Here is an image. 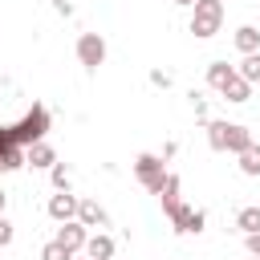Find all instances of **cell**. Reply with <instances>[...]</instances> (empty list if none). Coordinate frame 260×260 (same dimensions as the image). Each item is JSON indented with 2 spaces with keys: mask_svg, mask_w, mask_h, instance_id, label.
Here are the masks:
<instances>
[{
  "mask_svg": "<svg viewBox=\"0 0 260 260\" xmlns=\"http://www.w3.org/2000/svg\"><path fill=\"white\" fill-rule=\"evenodd\" d=\"M236 228H240L244 236L260 232V207H240V211H236Z\"/></svg>",
  "mask_w": 260,
  "mask_h": 260,
  "instance_id": "16",
  "label": "cell"
},
{
  "mask_svg": "<svg viewBox=\"0 0 260 260\" xmlns=\"http://www.w3.org/2000/svg\"><path fill=\"white\" fill-rule=\"evenodd\" d=\"M244 146H252V130H248V126H240V122H228V142H223V150L240 154Z\"/></svg>",
  "mask_w": 260,
  "mask_h": 260,
  "instance_id": "10",
  "label": "cell"
},
{
  "mask_svg": "<svg viewBox=\"0 0 260 260\" xmlns=\"http://www.w3.org/2000/svg\"><path fill=\"white\" fill-rule=\"evenodd\" d=\"M219 93H223L228 102H236V106H240V102H248V98H252V85H248L240 73H232V77H228V85H223Z\"/></svg>",
  "mask_w": 260,
  "mask_h": 260,
  "instance_id": "13",
  "label": "cell"
},
{
  "mask_svg": "<svg viewBox=\"0 0 260 260\" xmlns=\"http://www.w3.org/2000/svg\"><path fill=\"white\" fill-rule=\"evenodd\" d=\"M150 81H154V85H162V89H167V85H171V73H162V69H154V73H150Z\"/></svg>",
  "mask_w": 260,
  "mask_h": 260,
  "instance_id": "23",
  "label": "cell"
},
{
  "mask_svg": "<svg viewBox=\"0 0 260 260\" xmlns=\"http://www.w3.org/2000/svg\"><path fill=\"white\" fill-rule=\"evenodd\" d=\"M53 8H57L61 16H73V4H69V0H53Z\"/></svg>",
  "mask_w": 260,
  "mask_h": 260,
  "instance_id": "24",
  "label": "cell"
},
{
  "mask_svg": "<svg viewBox=\"0 0 260 260\" xmlns=\"http://www.w3.org/2000/svg\"><path fill=\"white\" fill-rule=\"evenodd\" d=\"M4 207H8V195H4V191H0V215H4Z\"/></svg>",
  "mask_w": 260,
  "mask_h": 260,
  "instance_id": "25",
  "label": "cell"
},
{
  "mask_svg": "<svg viewBox=\"0 0 260 260\" xmlns=\"http://www.w3.org/2000/svg\"><path fill=\"white\" fill-rule=\"evenodd\" d=\"M41 260H73V252H69V248H61L57 240H49V244L41 248Z\"/></svg>",
  "mask_w": 260,
  "mask_h": 260,
  "instance_id": "19",
  "label": "cell"
},
{
  "mask_svg": "<svg viewBox=\"0 0 260 260\" xmlns=\"http://www.w3.org/2000/svg\"><path fill=\"white\" fill-rule=\"evenodd\" d=\"M175 4H183V8H191V4H195V0H175Z\"/></svg>",
  "mask_w": 260,
  "mask_h": 260,
  "instance_id": "26",
  "label": "cell"
},
{
  "mask_svg": "<svg viewBox=\"0 0 260 260\" xmlns=\"http://www.w3.org/2000/svg\"><path fill=\"white\" fill-rule=\"evenodd\" d=\"M49 215H53L57 223H65V219H77V195H69V191H57V195L49 199Z\"/></svg>",
  "mask_w": 260,
  "mask_h": 260,
  "instance_id": "6",
  "label": "cell"
},
{
  "mask_svg": "<svg viewBox=\"0 0 260 260\" xmlns=\"http://www.w3.org/2000/svg\"><path fill=\"white\" fill-rule=\"evenodd\" d=\"M236 49H240V53H256V49H260V28L240 24V28H236Z\"/></svg>",
  "mask_w": 260,
  "mask_h": 260,
  "instance_id": "14",
  "label": "cell"
},
{
  "mask_svg": "<svg viewBox=\"0 0 260 260\" xmlns=\"http://www.w3.org/2000/svg\"><path fill=\"white\" fill-rule=\"evenodd\" d=\"M134 175H138V183H142L150 195H158V187H162V179H167L158 154H138V158H134Z\"/></svg>",
  "mask_w": 260,
  "mask_h": 260,
  "instance_id": "3",
  "label": "cell"
},
{
  "mask_svg": "<svg viewBox=\"0 0 260 260\" xmlns=\"http://www.w3.org/2000/svg\"><path fill=\"white\" fill-rule=\"evenodd\" d=\"M85 256H89V260H114V240L102 236V232L89 236V240H85Z\"/></svg>",
  "mask_w": 260,
  "mask_h": 260,
  "instance_id": "12",
  "label": "cell"
},
{
  "mask_svg": "<svg viewBox=\"0 0 260 260\" xmlns=\"http://www.w3.org/2000/svg\"><path fill=\"white\" fill-rule=\"evenodd\" d=\"M49 175H53V187H57V191H69V171H65V162H53Z\"/></svg>",
  "mask_w": 260,
  "mask_h": 260,
  "instance_id": "20",
  "label": "cell"
},
{
  "mask_svg": "<svg viewBox=\"0 0 260 260\" xmlns=\"http://www.w3.org/2000/svg\"><path fill=\"white\" fill-rule=\"evenodd\" d=\"M85 240H89V232H85V223H77V219H65V223H61V232H57V244H61V248H69L73 256L85 248Z\"/></svg>",
  "mask_w": 260,
  "mask_h": 260,
  "instance_id": "5",
  "label": "cell"
},
{
  "mask_svg": "<svg viewBox=\"0 0 260 260\" xmlns=\"http://www.w3.org/2000/svg\"><path fill=\"white\" fill-rule=\"evenodd\" d=\"M158 199H162V211H167V219H171V215L183 207V203H179V175H167V179H162V187H158Z\"/></svg>",
  "mask_w": 260,
  "mask_h": 260,
  "instance_id": "9",
  "label": "cell"
},
{
  "mask_svg": "<svg viewBox=\"0 0 260 260\" xmlns=\"http://www.w3.org/2000/svg\"><path fill=\"white\" fill-rule=\"evenodd\" d=\"M244 240H248V252L260 260V232H252V236H244Z\"/></svg>",
  "mask_w": 260,
  "mask_h": 260,
  "instance_id": "22",
  "label": "cell"
},
{
  "mask_svg": "<svg viewBox=\"0 0 260 260\" xmlns=\"http://www.w3.org/2000/svg\"><path fill=\"white\" fill-rule=\"evenodd\" d=\"M171 223H175V232H203V223H207V215L199 211V207H179L175 215H171Z\"/></svg>",
  "mask_w": 260,
  "mask_h": 260,
  "instance_id": "7",
  "label": "cell"
},
{
  "mask_svg": "<svg viewBox=\"0 0 260 260\" xmlns=\"http://www.w3.org/2000/svg\"><path fill=\"white\" fill-rule=\"evenodd\" d=\"M12 236H16V232H12V223L0 215V248H8V244H12Z\"/></svg>",
  "mask_w": 260,
  "mask_h": 260,
  "instance_id": "21",
  "label": "cell"
},
{
  "mask_svg": "<svg viewBox=\"0 0 260 260\" xmlns=\"http://www.w3.org/2000/svg\"><path fill=\"white\" fill-rule=\"evenodd\" d=\"M24 162H28V167H53V162H57V154H53V146L41 138V142H32V146L24 150Z\"/></svg>",
  "mask_w": 260,
  "mask_h": 260,
  "instance_id": "11",
  "label": "cell"
},
{
  "mask_svg": "<svg viewBox=\"0 0 260 260\" xmlns=\"http://www.w3.org/2000/svg\"><path fill=\"white\" fill-rule=\"evenodd\" d=\"M77 223L102 228V223H106V207H102L98 199H77Z\"/></svg>",
  "mask_w": 260,
  "mask_h": 260,
  "instance_id": "8",
  "label": "cell"
},
{
  "mask_svg": "<svg viewBox=\"0 0 260 260\" xmlns=\"http://www.w3.org/2000/svg\"><path fill=\"white\" fill-rule=\"evenodd\" d=\"M240 171H244V175H260V146H256V142L240 150Z\"/></svg>",
  "mask_w": 260,
  "mask_h": 260,
  "instance_id": "18",
  "label": "cell"
},
{
  "mask_svg": "<svg viewBox=\"0 0 260 260\" xmlns=\"http://www.w3.org/2000/svg\"><path fill=\"white\" fill-rule=\"evenodd\" d=\"M236 73H240L248 85H256V81H260V49H256V53H244V61H240Z\"/></svg>",
  "mask_w": 260,
  "mask_h": 260,
  "instance_id": "17",
  "label": "cell"
},
{
  "mask_svg": "<svg viewBox=\"0 0 260 260\" xmlns=\"http://www.w3.org/2000/svg\"><path fill=\"white\" fill-rule=\"evenodd\" d=\"M232 73H236V69H232L228 61H211V65H207V85H211V89H223Z\"/></svg>",
  "mask_w": 260,
  "mask_h": 260,
  "instance_id": "15",
  "label": "cell"
},
{
  "mask_svg": "<svg viewBox=\"0 0 260 260\" xmlns=\"http://www.w3.org/2000/svg\"><path fill=\"white\" fill-rule=\"evenodd\" d=\"M45 130H49V110H45V106H32V110L12 126V138L28 150L32 142H41V138H45Z\"/></svg>",
  "mask_w": 260,
  "mask_h": 260,
  "instance_id": "2",
  "label": "cell"
},
{
  "mask_svg": "<svg viewBox=\"0 0 260 260\" xmlns=\"http://www.w3.org/2000/svg\"><path fill=\"white\" fill-rule=\"evenodd\" d=\"M223 24V0H195L191 4V32L195 37H215Z\"/></svg>",
  "mask_w": 260,
  "mask_h": 260,
  "instance_id": "1",
  "label": "cell"
},
{
  "mask_svg": "<svg viewBox=\"0 0 260 260\" xmlns=\"http://www.w3.org/2000/svg\"><path fill=\"white\" fill-rule=\"evenodd\" d=\"M85 260H89V256H85Z\"/></svg>",
  "mask_w": 260,
  "mask_h": 260,
  "instance_id": "27",
  "label": "cell"
},
{
  "mask_svg": "<svg viewBox=\"0 0 260 260\" xmlns=\"http://www.w3.org/2000/svg\"><path fill=\"white\" fill-rule=\"evenodd\" d=\"M77 61H81L85 69H98V65L106 61V41H102L98 32H81V37H77Z\"/></svg>",
  "mask_w": 260,
  "mask_h": 260,
  "instance_id": "4",
  "label": "cell"
}]
</instances>
